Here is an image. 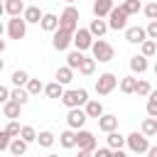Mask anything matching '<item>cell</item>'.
I'll use <instances>...</instances> for the list:
<instances>
[{"label": "cell", "mask_w": 157, "mask_h": 157, "mask_svg": "<svg viewBox=\"0 0 157 157\" xmlns=\"http://www.w3.org/2000/svg\"><path fill=\"white\" fill-rule=\"evenodd\" d=\"M78 20H81V12H78L74 5H66L64 12L59 15V29L76 32V29H78Z\"/></svg>", "instance_id": "obj_1"}, {"label": "cell", "mask_w": 157, "mask_h": 157, "mask_svg": "<svg viewBox=\"0 0 157 157\" xmlns=\"http://www.w3.org/2000/svg\"><path fill=\"white\" fill-rule=\"evenodd\" d=\"M91 98H88V91L86 88H69L64 96H61V103L66 105V108H81V105H86Z\"/></svg>", "instance_id": "obj_2"}, {"label": "cell", "mask_w": 157, "mask_h": 157, "mask_svg": "<svg viewBox=\"0 0 157 157\" xmlns=\"http://www.w3.org/2000/svg\"><path fill=\"white\" fill-rule=\"evenodd\" d=\"M91 52H93V59L101 61V64H108V61H113V56H115L113 44H108L105 39H96L93 47H91Z\"/></svg>", "instance_id": "obj_3"}, {"label": "cell", "mask_w": 157, "mask_h": 157, "mask_svg": "<svg viewBox=\"0 0 157 157\" xmlns=\"http://www.w3.org/2000/svg\"><path fill=\"white\" fill-rule=\"evenodd\" d=\"M5 32H7V37L10 39H25V34H27V20L20 15V17H10L7 20V25H5Z\"/></svg>", "instance_id": "obj_4"}, {"label": "cell", "mask_w": 157, "mask_h": 157, "mask_svg": "<svg viewBox=\"0 0 157 157\" xmlns=\"http://www.w3.org/2000/svg\"><path fill=\"white\" fill-rule=\"evenodd\" d=\"M115 86H120V83H118L115 74H110V71H105V74H101V76L96 78V93H98V96H108V93H113Z\"/></svg>", "instance_id": "obj_5"}, {"label": "cell", "mask_w": 157, "mask_h": 157, "mask_svg": "<svg viewBox=\"0 0 157 157\" xmlns=\"http://www.w3.org/2000/svg\"><path fill=\"white\" fill-rule=\"evenodd\" d=\"M128 12L123 10V5H118V7H113V12L108 15V27L110 29H128Z\"/></svg>", "instance_id": "obj_6"}, {"label": "cell", "mask_w": 157, "mask_h": 157, "mask_svg": "<svg viewBox=\"0 0 157 157\" xmlns=\"http://www.w3.org/2000/svg\"><path fill=\"white\" fill-rule=\"evenodd\" d=\"M71 44H74V32H66V29H56V32H54L52 47H54L56 52H66Z\"/></svg>", "instance_id": "obj_7"}, {"label": "cell", "mask_w": 157, "mask_h": 157, "mask_svg": "<svg viewBox=\"0 0 157 157\" xmlns=\"http://www.w3.org/2000/svg\"><path fill=\"white\" fill-rule=\"evenodd\" d=\"M76 137H78V142H76V147L78 150H86V152H96L98 150V142H96V135L93 132H88V130H76Z\"/></svg>", "instance_id": "obj_8"}, {"label": "cell", "mask_w": 157, "mask_h": 157, "mask_svg": "<svg viewBox=\"0 0 157 157\" xmlns=\"http://www.w3.org/2000/svg\"><path fill=\"white\" fill-rule=\"evenodd\" d=\"M128 147L132 150V152H137V155H142V152H147L150 150V142H147V135L140 130V132H130L128 135Z\"/></svg>", "instance_id": "obj_9"}, {"label": "cell", "mask_w": 157, "mask_h": 157, "mask_svg": "<svg viewBox=\"0 0 157 157\" xmlns=\"http://www.w3.org/2000/svg\"><path fill=\"white\" fill-rule=\"evenodd\" d=\"M74 47H76L78 52H86V49H91V47H93V34H91V29H83V27H78V29L74 32Z\"/></svg>", "instance_id": "obj_10"}, {"label": "cell", "mask_w": 157, "mask_h": 157, "mask_svg": "<svg viewBox=\"0 0 157 157\" xmlns=\"http://www.w3.org/2000/svg\"><path fill=\"white\" fill-rule=\"evenodd\" d=\"M88 120V113L83 108H69V115H66V125L74 128V130H81Z\"/></svg>", "instance_id": "obj_11"}, {"label": "cell", "mask_w": 157, "mask_h": 157, "mask_svg": "<svg viewBox=\"0 0 157 157\" xmlns=\"http://www.w3.org/2000/svg\"><path fill=\"white\" fill-rule=\"evenodd\" d=\"M125 39H128L130 44H142V42L150 39V37H147V29H145V27H128V29H125Z\"/></svg>", "instance_id": "obj_12"}, {"label": "cell", "mask_w": 157, "mask_h": 157, "mask_svg": "<svg viewBox=\"0 0 157 157\" xmlns=\"http://www.w3.org/2000/svg\"><path fill=\"white\" fill-rule=\"evenodd\" d=\"M2 10H5L7 17H20V15H25L27 7H25V0H5Z\"/></svg>", "instance_id": "obj_13"}, {"label": "cell", "mask_w": 157, "mask_h": 157, "mask_svg": "<svg viewBox=\"0 0 157 157\" xmlns=\"http://www.w3.org/2000/svg\"><path fill=\"white\" fill-rule=\"evenodd\" d=\"M115 7V0H93V15L96 17H108Z\"/></svg>", "instance_id": "obj_14"}, {"label": "cell", "mask_w": 157, "mask_h": 157, "mask_svg": "<svg viewBox=\"0 0 157 157\" xmlns=\"http://www.w3.org/2000/svg\"><path fill=\"white\" fill-rule=\"evenodd\" d=\"M98 128L108 135V132H113V130H118V115H110V113H103L101 118H98Z\"/></svg>", "instance_id": "obj_15"}, {"label": "cell", "mask_w": 157, "mask_h": 157, "mask_svg": "<svg viewBox=\"0 0 157 157\" xmlns=\"http://www.w3.org/2000/svg\"><path fill=\"white\" fill-rule=\"evenodd\" d=\"M147 69H150V64H147V56H145V54L130 56V71H132V74H145Z\"/></svg>", "instance_id": "obj_16"}, {"label": "cell", "mask_w": 157, "mask_h": 157, "mask_svg": "<svg viewBox=\"0 0 157 157\" xmlns=\"http://www.w3.org/2000/svg\"><path fill=\"white\" fill-rule=\"evenodd\" d=\"M39 27L44 29V32H56L59 29V17L54 15V12H44V17H42V22H39Z\"/></svg>", "instance_id": "obj_17"}, {"label": "cell", "mask_w": 157, "mask_h": 157, "mask_svg": "<svg viewBox=\"0 0 157 157\" xmlns=\"http://www.w3.org/2000/svg\"><path fill=\"white\" fill-rule=\"evenodd\" d=\"M20 110H22V103H17V101H7V103H2V115L7 118V120H15V118H20Z\"/></svg>", "instance_id": "obj_18"}, {"label": "cell", "mask_w": 157, "mask_h": 157, "mask_svg": "<svg viewBox=\"0 0 157 157\" xmlns=\"http://www.w3.org/2000/svg\"><path fill=\"white\" fill-rule=\"evenodd\" d=\"M25 20H27V25H39L42 22V17H44V12L37 7V5H27V10H25V15H22Z\"/></svg>", "instance_id": "obj_19"}, {"label": "cell", "mask_w": 157, "mask_h": 157, "mask_svg": "<svg viewBox=\"0 0 157 157\" xmlns=\"http://www.w3.org/2000/svg\"><path fill=\"white\" fill-rule=\"evenodd\" d=\"M88 29H91V34H93V37H98V39H101V37H103V34H105L110 27H108V22H105L103 17H96V20H91Z\"/></svg>", "instance_id": "obj_20"}, {"label": "cell", "mask_w": 157, "mask_h": 157, "mask_svg": "<svg viewBox=\"0 0 157 157\" xmlns=\"http://www.w3.org/2000/svg\"><path fill=\"white\" fill-rule=\"evenodd\" d=\"M76 142H78V137H76V130H74V128H69V130H64V132L59 135V145L66 147V150L76 147Z\"/></svg>", "instance_id": "obj_21"}, {"label": "cell", "mask_w": 157, "mask_h": 157, "mask_svg": "<svg viewBox=\"0 0 157 157\" xmlns=\"http://www.w3.org/2000/svg\"><path fill=\"white\" fill-rule=\"evenodd\" d=\"M105 142H108V147H110V150H123V145H128V137H125V135H120L118 130H113V132H108Z\"/></svg>", "instance_id": "obj_22"}, {"label": "cell", "mask_w": 157, "mask_h": 157, "mask_svg": "<svg viewBox=\"0 0 157 157\" xmlns=\"http://www.w3.org/2000/svg\"><path fill=\"white\" fill-rule=\"evenodd\" d=\"M44 93H47V98H59V101H61V96H64L66 91H64V83L52 81V83H47V86H44Z\"/></svg>", "instance_id": "obj_23"}, {"label": "cell", "mask_w": 157, "mask_h": 157, "mask_svg": "<svg viewBox=\"0 0 157 157\" xmlns=\"http://www.w3.org/2000/svg\"><path fill=\"white\" fill-rule=\"evenodd\" d=\"M56 81H59V83H64V86H66V83H71V81H74V69H71V66H66V64H64V66H59V69H56Z\"/></svg>", "instance_id": "obj_24"}, {"label": "cell", "mask_w": 157, "mask_h": 157, "mask_svg": "<svg viewBox=\"0 0 157 157\" xmlns=\"http://www.w3.org/2000/svg\"><path fill=\"white\" fill-rule=\"evenodd\" d=\"M83 110L88 113V118H96V120H98V118L103 115V103H101V101H88V103L83 105Z\"/></svg>", "instance_id": "obj_25"}, {"label": "cell", "mask_w": 157, "mask_h": 157, "mask_svg": "<svg viewBox=\"0 0 157 157\" xmlns=\"http://www.w3.org/2000/svg\"><path fill=\"white\" fill-rule=\"evenodd\" d=\"M27 145H29V142H25L22 137H15V140L10 142V150H7V152L15 155V157H22V155L27 152Z\"/></svg>", "instance_id": "obj_26"}, {"label": "cell", "mask_w": 157, "mask_h": 157, "mask_svg": "<svg viewBox=\"0 0 157 157\" xmlns=\"http://www.w3.org/2000/svg\"><path fill=\"white\" fill-rule=\"evenodd\" d=\"M120 91L128 93V96L135 93V91H137V78H135V76H123V78H120Z\"/></svg>", "instance_id": "obj_27"}, {"label": "cell", "mask_w": 157, "mask_h": 157, "mask_svg": "<svg viewBox=\"0 0 157 157\" xmlns=\"http://www.w3.org/2000/svg\"><path fill=\"white\" fill-rule=\"evenodd\" d=\"M81 61H83V52H78V49H74V52L66 54V66H71L74 71L81 66Z\"/></svg>", "instance_id": "obj_28"}, {"label": "cell", "mask_w": 157, "mask_h": 157, "mask_svg": "<svg viewBox=\"0 0 157 157\" xmlns=\"http://www.w3.org/2000/svg\"><path fill=\"white\" fill-rule=\"evenodd\" d=\"M93 71H96V59H93V56H83V61H81V66H78V74L91 76Z\"/></svg>", "instance_id": "obj_29"}, {"label": "cell", "mask_w": 157, "mask_h": 157, "mask_svg": "<svg viewBox=\"0 0 157 157\" xmlns=\"http://www.w3.org/2000/svg\"><path fill=\"white\" fill-rule=\"evenodd\" d=\"M10 98L25 105V103H27V101H29L32 96H29V91H27V88H22V86H15V88H12V96H10Z\"/></svg>", "instance_id": "obj_30"}, {"label": "cell", "mask_w": 157, "mask_h": 157, "mask_svg": "<svg viewBox=\"0 0 157 157\" xmlns=\"http://www.w3.org/2000/svg\"><path fill=\"white\" fill-rule=\"evenodd\" d=\"M37 142H39V147H52V145L56 142V135L49 132V130H42V132L37 135Z\"/></svg>", "instance_id": "obj_31"}, {"label": "cell", "mask_w": 157, "mask_h": 157, "mask_svg": "<svg viewBox=\"0 0 157 157\" xmlns=\"http://www.w3.org/2000/svg\"><path fill=\"white\" fill-rule=\"evenodd\" d=\"M142 132H145L147 137H155V135H157V118H150V115H147V118L142 120Z\"/></svg>", "instance_id": "obj_32"}, {"label": "cell", "mask_w": 157, "mask_h": 157, "mask_svg": "<svg viewBox=\"0 0 157 157\" xmlns=\"http://www.w3.org/2000/svg\"><path fill=\"white\" fill-rule=\"evenodd\" d=\"M10 81H12L15 86H27V81H29V74H27L25 69H17V71H12Z\"/></svg>", "instance_id": "obj_33"}, {"label": "cell", "mask_w": 157, "mask_h": 157, "mask_svg": "<svg viewBox=\"0 0 157 157\" xmlns=\"http://www.w3.org/2000/svg\"><path fill=\"white\" fill-rule=\"evenodd\" d=\"M140 49H142V54L150 59V56H155V54H157V42H155V39H145V42L140 44Z\"/></svg>", "instance_id": "obj_34"}, {"label": "cell", "mask_w": 157, "mask_h": 157, "mask_svg": "<svg viewBox=\"0 0 157 157\" xmlns=\"http://www.w3.org/2000/svg\"><path fill=\"white\" fill-rule=\"evenodd\" d=\"M27 91H29V96H39L42 91H44V83L39 81V78H29L27 81V86H25Z\"/></svg>", "instance_id": "obj_35"}, {"label": "cell", "mask_w": 157, "mask_h": 157, "mask_svg": "<svg viewBox=\"0 0 157 157\" xmlns=\"http://www.w3.org/2000/svg\"><path fill=\"white\" fill-rule=\"evenodd\" d=\"M37 130L32 128V125H22V132H20V137L25 140V142H37Z\"/></svg>", "instance_id": "obj_36"}, {"label": "cell", "mask_w": 157, "mask_h": 157, "mask_svg": "<svg viewBox=\"0 0 157 157\" xmlns=\"http://www.w3.org/2000/svg\"><path fill=\"white\" fill-rule=\"evenodd\" d=\"M147 115L150 118H157V91H152L147 96Z\"/></svg>", "instance_id": "obj_37"}, {"label": "cell", "mask_w": 157, "mask_h": 157, "mask_svg": "<svg viewBox=\"0 0 157 157\" xmlns=\"http://www.w3.org/2000/svg\"><path fill=\"white\" fill-rule=\"evenodd\" d=\"M140 7H142V5H140V0H125V2H123V10H125L128 15H137V12H140Z\"/></svg>", "instance_id": "obj_38"}, {"label": "cell", "mask_w": 157, "mask_h": 157, "mask_svg": "<svg viewBox=\"0 0 157 157\" xmlns=\"http://www.w3.org/2000/svg\"><path fill=\"white\" fill-rule=\"evenodd\" d=\"M137 96H150L152 93V86H150V81H145V78H137V91H135Z\"/></svg>", "instance_id": "obj_39"}, {"label": "cell", "mask_w": 157, "mask_h": 157, "mask_svg": "<svg viewBox=\"0 0 157 157\" xmlns=\"http://www.w3.org/2000/svg\"><path fill=\"white\" fill-rule=\"evenodd\" d=\"M12 140H15V137H12V135H10V132H7L5 128H2V132H0V150H5V152H7V150H10V142H12Z\"/></svg>", "instance_id": "obj_40"}, {"label": "cell", "mask_w": 157, "mask_h": 157, "mask_svg": "<svg viewBox=\"0 0 157 157\" xmlns=\"http://www.w3.org/2000/svg\"><path fill=\"white\" fill-rule=\"evenodd\" d=\"M5 130H7V132H10L12 137H20V132H22V125H20L17 120H10V123L5 125Z\"/></svg>", "instance_id": "obj_41"}, {"label": "cell", "mask_w": 157, "mask_h": 157, "mask_svg": "<svg viewBox=\"0 0 157 157\" xmlns=\"http://www.w3.org/2000/svg\"><path fill=\"white\" fill-rule=\"evenodd\" d=\"M145 15H147V20H157V0L145 5Z\"/></svg>", "instance_id": "obj_42"}, {"label": "cell", "mask_w": 157, "mask_h": 157, "mask_svg": "<svg viewBox=\"0 0 157 157\" xmlns=\"http://www.w3.org/2000/svg\"><path fill=\"white\" fill-rule=\"evenodd\" d=\"M145 29H147V37L157 42V20H150V25H147Z\"/></svg>", "instance_id": "obj_43"}, {"label": "cell", "mask_w": 157, "mask_h": 157, "mask_svg": "<svg viewBox=\"0 0 157 157\" xmlns=\"http://www.w3.org/2000/svg\"><path fill=\"white\" fill-rule=\"evenodd\" d=\"M93 157H113V150H110V147H98V150L93 152Z\"/></svg>", "instance_id": "obj_44"}, {"label": "cell", "mask_w": 157, "mask_h": 157, "mask_svg": "<svg viewBox=\"0 0 157 157\" xmlns=\"http://www.w3.org/2000/svg\"><path fill=\"white\" fill-rule=\"evenodd\" d=\"M10 96H12V91H10L7 86H0V101H2V103H7V101H10Z\"/></svg>", "instance_id": "obj_45"}, {"label": "cell", "mask_w": 157, "mask_h": 157, "mask_svg": "<svg viewBox=\"0 0 157 157\" xmlns=\"http://www.w3.org/2000/svg\"><path fill=\"white\" fill-rule=\"evenodd\" d=\"M145 155H147V157H157V145H150V150H147Z\"/></svg>", "instance_id": "obj_46"}, {"label": "cell", "mask_w": 157, "mask_h": 157, "mask_svg": "<svg viewBox=\"0 0 157 157\" xmlns=\"http://www.w3.org/2000/svg\"><path fill=\"white\" fill-rule=\"evenodd\" d=\"M76 157H93V152H86V150H78V155Z\"/></svg>", "instance_id": "obj_47"}, {"label": "cell", "mask_w": 157, "mask_h": 157, "mask_svg": "<svg viewBox=\"0 0 157 157\" xmlns=\"http://www.w3.org/2000/svg\"><path fill=\"white\" fill-rule=\"evenodd\" d=\"M113 157H128V155H125L123 150H113Z\"/></svg>", "instance_id": "obj_48"}, {"label": "cell", "mask_w": 157, "mask_h": 157, "mask_svg": "<svg viewBox=\"0 0 157 157\" xmlns=\"http://www.w3.org/2000/svg\"><path fill=\"white\" fill-rule=\"evenodd\" d=\"M64 2H66V5H74V2H76V0H64Z\"/></svg>", "instance_id": "obj_49"}, {"label": "cell", "mask_w": 157, "mask_h": 157, "mask_svg": "<svg viewBox=\"0 0 157 157\" xmlns=\"http://www.w3.org/2000/svg\"><path fill=\"white\" fill-rule=\"evenodd\" d=\"M152 71H155V76H157V61H155V66H152Z\"/></svg>", "instance_id": "obj_50"}, {"label": "cell", "mask_w": 157, "mask_h": 157, "mask_svg": "<svg viewBox=\"0 0 157 157\" xmlns=\"http://www.w3.org/2000/svg\"><path fill=\"white\" fill-rule=\"evenodd\" d=\"M115 2H120V5H123V2H125V0H115Z\"/></svg>", "instance_id": "obj_51"}, {"label": "cell", "mask_w": 157, "mask_h": 157, "mask_svg": "<svg viewBox=\"0 0 157 157\" xmlns=\"http://www.w3.org/2000/svg\"><path fill=\"white\" fill-rule=\"evenodd\" d=\"M47 157H59V155H47Z\"/></svg>", "instance_id": "obj_52"}, {"label": "cell", "mask_w": 157, "mask_h": 157, "mask_svg": "<svg viewBox=\"0 0 157 157\" xmlns=\"http://www.w3.org/2000/svg\"><path fill=\"white\" fill-rule=\"evenodd\" d=\"M7 157H15V155H10V152H7Z\"/></svg>", "instance_id": "obj_53"}]
</instances>
